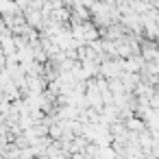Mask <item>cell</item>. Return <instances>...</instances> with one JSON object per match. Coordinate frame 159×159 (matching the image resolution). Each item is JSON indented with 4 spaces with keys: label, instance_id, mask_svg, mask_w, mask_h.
I'll use <instances>...</instances> for the list:
<instances>
[{
    "label": "cell",
    "instance_id": "obj_1",
    "mask_svg": "<svg viewBox=\"0 0 159 159\" xmlns=\"http://www.w3.org/2000/svg\"><path fill=\"white\" fill-rule=\"evenodd\" d=\"M124 124H126V129L133 131V133H139V131L146 129V122H144V120H139V118H131V116H129V122H124Z\"/></svg>",
    "mask_w": 159,
    "mask_h": 159
}]
</instances>
